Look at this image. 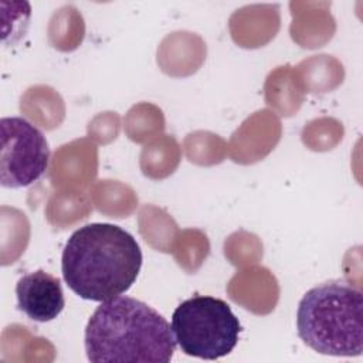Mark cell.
Segmentation results:
<instances>
[{"label": "cell", "mask_w": 363, "mask_h": 363, "mask_svg": "<svg viewBox=\"0 0 363 363\" xmlns=\"http://www.w3.org/2000/svg\"><path fill=\"white\" fill-rule=\"evenodd\" d=\"M0 184L7 189L27 187L37 182L50 163V147L44 133L21 116L0 121Z\"/></svg>", "instance_id": "cell-5"}, {"label": "cell", "mask_w": 363, "mask_h": 363, "mask_svg": "<svg viewBox=\"0 0 363 363\" xmlns=\"http://www.w3.org/2000/svg\"><path fill=\"white\" fill-rule=\"evenodd\" d=\"M84 345L92 363H169L176 349L169 322L147 303L122 295L101 302L94 311Z\"/></svg>", "instance_id": "cell-2"}, {"label": "cell", "mask_w": 363, "mask_h": 363, "mask_svg": "<svg viewBox=\"0 0 363 363\" xmlns=\"http://www.w3.org/2000/svg\"><path fill=\"white\" fill-rule=\"evenodd\" d=\"M296 329L312 350L328 356H360L363 352V294L345 281L311 288L299 301Z\"/></svg>", "instance_id": "cell-3"}, {"label": "cell", "mask_w": 363, "mask_h": 363, "mask_svg": "<svg viewBox=\"0 0 363 363\" xmlns=\"http://www.w3.org/2000/svg\"><path fill=\"white\" fill-rule=\"evenodd\" d=\"M172 332L182 352L216 360L230 354L238 343L241 325L230 305L214 296L194 295L172 315Z\"/></svg>", "instance_id": "cell-4"}, {"label": "cell", "mask_w": 363, "mask_h": 363, "mask_svg": "<svg viewBox=\"0 0 363 363\" xmlns=\"http://www.w3.org/2000/svg\"><path fill=\"white\" fill-rule=\"evenodd\" d=\"M142 267L135 237L111 223H91L75 230L61 257V272L79 298L104 302L125 294Z\"/></svg>", "instance_id": "cell-1"}, {"label": "cell", "mask_w": 363, "mask_h": 363, "mask_svg": "<svg viewBox=\"0 0 363 363\" xmlns=\"http://www.w3.org/2000/svg\"><path fill=\"white\" fill-rule=\"evenodd\" d=\"M16 298L17 308L41 323L54 320L65 306L61 281L44 269L23 275L16 284Z\"/></svg>", "instance_id": "cell-6"}]
</instances>
